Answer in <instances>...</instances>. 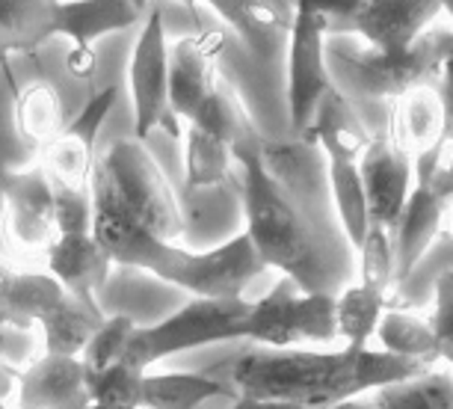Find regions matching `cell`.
<instances>
[{
  "instance_id": "obj_11",
  "label": "cell",
  "mask_w": 453,
  "mask_h": 409,
  "mask_svg": "<svg viewBox=\"0 0 453 409\" xmlns=\"http://www.w3.org/2000/svg\"><path fill=\"white\" fill-rule=\"evenodd\" d=\"M0 202H4V232L15 246L48 250L57 241L54 184L45 166L0 173Z\"/></svg>"
},
{
  "instance_id": "obj_12",
  "label": "cell",
  "mask_w": 453,
  "mask_h": 409,
  "mask_svg": "<svg viewBox=\"0 0 453 409\" xmlns=\"http://www.w3.org/2000/svg\"><path fill=\"white\" fill-rule=\"evenodd\" d=\"M142 6L131 0H83V4H50V36H65L74 42V50L68 54L65 66L74 78L87 81L96 68V54H92V42L107 36V33L127 30L140 24Z\"/></svg>"
},
{
  "instance_id": "obj_15",
  "label": "cell",
  "mask_w": 453,
  "mask_h": 409,
  "mask_svg": "<svg viewBox=\"0 0 453 409\" xmlns=\"http://www.w3.org/2000/svg\"><path fill=\"white\" fill-rule=\"evenodd\" d=\"M439 0H356L353 36L380 54H406L426 30L439 21Z\"/></svg>"
},
{
  "instance_id": "obj_40",
  "label": "cell",
  "mask_w": 453,
  "mask_h": 409,
  "mask_svg": "<svg viewBox=\"0 0 453 409\" xmlns=\"http://www.w3.org/2000/svg\"><path fill=\"white\" fill-rule=\"evenodd\" d=\"M19 377H21V374H15L10 365L0 362V404H4V400L15 391V386H19Z\"/></svg>"
},
{
  "instance_id": "obj_25",
  "label": "cell",
  "mask_w": 453,
  "mask_h": 409,
  "mask_svg": "<svg viewBox=\"0 0 453 409\" xmlns=\"http://www.w3.org/2000/svg\"><path fill=\"white\" fill-rule=\"evenodd\" d=\"M211 397H234V391L219 377L196 371L145 374L142 377V409H196Z\"/></svg>"
},
{
  "instance_id": "obj_19",
  "label": "cell",
  "mask_w": 453,
  "mask_h": 409,
  "mask_svg": "<svg viewBox=\"0 0 453 409\" xmlns=\"http://www.w3.org/2000/svg\"><path fill=\"white\" fill-rule=\"evenodd\" d=\"M305 143L318 146L323 155H326V160L358 164V158L371 146V134L358 122V116L353 113V107L347 104V98L332 87L326 96L320 98Z\"/></svg>"
},
{
  "instance_id": "obj_14",
  "label": "cell",
  "mask_w": 453,
  "mask_h": 409,
  "mask_svg": "<svg viewBox=\"0 0 453 409\" xmlns=\"http://www.w3.org/2000/svg\"><path fill=\"white\" fill-rule=\"evenodd\" d=\"M296 4H213L211 15L222 19L228 30L237 36V45L250 57L255 68H273L285 72L288 39L294 27Z\"/></svg>"
},
{
  "instance_id": "obj_23",
  "label": "cell",
  "mask_w": 453,
  "mask_h": 409,
  "mask_svg": "<svg viewBox=\"0 0 453 409\" xmlns=\"http://www.w3.org/2000/svg\"><path fill=\"white\" fill-rule=\"evenodd\" d=\"M444 273H453V235L441 228V232L435 235V241L424 250L421 259L415 261V267L409 270V276L388 291L386 309L418 312V314L424 309H430L433 288Z\"/></svg>"
},
{
  "instance_id": "obj_35",
  "label": "cell",
  "mask_w": 453,
  "mask_h": 409,
  "mask_svg": "<svg viewBox=\"0 0 453 409\" xmlns=\"http://www.w3.org/2000/svg\"><path fill=\"white\" fill-rule=\"evenodd\" d=\"M136 329V323L131 314H113V318H104V323L98 327V332L92 336V341L83 351L81 362L87 374H98L110 368V365L122 362L125 347L131 341V332Z\"/></svg>"
},
{
  "instance_id": "obj_38",
  "label": "cell",
  "mask_w": 453,
  "mask_h": 409,
  "mask_svg": "<svg viewBox=\"0 0 453 409\" xmlns=\"http://www.w3.org/2000/svg\"><path fill=\"white\" fill-rule=\"evenodd\" d=\"M54 220H57V235H89L92 232V193L54 184Z\"/></svg>"
},
{
  "instance_id": "obj_16",
  "label": "cell",
  "mask_w": 453,
  "mask_h": 409,
  "mask_svg": "<svg viewBox=\"0 0 453 409\" xmlns=\"http://www.w3.org/2000/svg\"><path fill=\"white\" fill-rule=\"evenodd\" d=\"M358 175L365 184L371 223L395 235L409 190H412V155L400 149L388 134L373 136L365 155L358 158Z\"/></svg>"
},
{
  "instance_id": "obj_46",
  "label": "cell",
  "mask_w": 453,
  "mask_h": 409,
  "mask_svg": "<svg viewBox=\"0 0 453 409\" xmlns=\"http://www.w3.org/2000/svg\"><path fill=\"white\" fill-rule=\"evenodd\" d=\"M0 409H6V406H4V404H0Z\"/></svg>"
},
{
  "instance_id": "obj_32",
  "label": "cell",
  "mask_w": 453,
  "mask_h": 409,
  "mask_svg": "<svg viewBox=\"0 0 453 409\" xmlns=\"http://www.w3.org/2000/svg\"><path fill=\"white\" fill-rule=\"evenodd\" d=\"M376 409H453V368L424 371L421 377L371 391Z\"/></svg>"
},
{
  "instance_id": "obj_27",
  "label": "cell",
  "mask_w": 453,
  "mask_h": 409,
  "mask_svg": "<svg viewBox=\"0 0 453 409\" xmlns=\"http://www.w3.org/2000/svg\"><path fill=\"white\" fill-rule=\"evenodd\" d=\"M371 347L388 356H397V359H415L424 365L435 362V341L430 320L421 318L418 312H382Z\"/></svg>"
},
{
  "instance_id": "obj_31",
  "label": "cell",
  "mask_w": 453,
  "mask_h": 409,
  "mask_svg": "<svg viewBox=\"0 0 453 409\" xmlns=\"http://www.w3.org/2000/svg\"><path fill=\"white\" fill-rule=\"evenodd\" d=\"M234 155L217 136L204 134L202 127L187 125L184 134V184L193 190L222 187L232 178Z\"/></svg>"
},
{
  "instance_id": "obj_28",
  "label": "cell",
  "mask_w": 453,
  "mask_h": 409,
  "mask_svg": "<svg viewBox=\"0 0 453 409\" xmlns=\"http://www.w3.org/2000/svg\"><path fill=\"white\" fill-rule=\"evenodd\" d=\"M63 98H59L54 83L36 81L19 92V98H15V127H19L21 140L33 143V146H48L63 131Z\"/></svg>"
},
{
  "instance_id": "obj_22",
  "label": "cell",
  "mask_w": 453,
  "mask_h": 409,
  "mask_svg": "<svg viewBox=\"0 0 453 409\" xmlns=\"http://www.w3.org/2000/svg\"><path fill=\"white\" fill-rule=\"evenodd\" d=\"M388 136L403 151H409L412 160L415 155H421V151L435 146L444 136V113H441L439 89L421 87V89L406 92L403 98H397Z\"/></svg>"
},
{
  "instance_id": "obj_21",
  "label": "cell",
  "mask_w": 453,
  "mask_h": 409,
  "mask_svg": "<svg viewBox=\"0 0 453 409\" xmlns=\"http://www.w3.org/2000/svg\"><path fill=\"white\" fill-rule=\"evenodd\" d=\"M101 323H104V314H101L98 303H83L78 297L65 294L39 320L42 338H45V356L81 359Z\"/></svg>"
},
{
  "instance_id": "obj_3",
  "label": "cell",
  "mask_w": 453,
  "mask_h": 409,
  "mask_svg": "<svg viewBox=\"0 0 453 409\" xmlns=\"http://www.w3.org/2000/svg\"><path fill=\"white\" fill-rule=\"evenodd\" d=\"M448 24L435 21L406 54L388 57L365 45L358 36H326L329 81L358 122L373 136H386L395 119L397 98L421 87H439Z\"/></svg>"
},
{
  "instance_id": "obj_39",
  "label": "cell",
  "mask_w": 453,
  "mask_h": 409,
  "mask_svg": "<svg viewBox=\"0 0 453 409\" xmlns=\"http://www.w3.org/2000/svg\"><path fill=\"white\" fill-rule=\"evenodd\" d=\"M439 98H441V113H444V140L453 149V27H448L444 36V59L439 72Z\"/></svg>"
},
{
  "instance_id": "obj_2",
  "label": "cell",
  "mask_w": 453,
  "mask_h": 409,
  "mask_svg": "<svg viewBox=\"0 0 453 409\" xmlns=\"http://www.w3.org/2000/svg\"><path fill=\"white\" fill-rule=\"evenodd\" d=\"M433 365L397 359L376 347H332V351H267L255 347L228 365L234 397H255L294 409H329L347 397L421 377Z\"/></svg>"
},
{
  "instance_id": "obj_41",
  "label": "cell",
  "mask_w": 453,
  "mask_h": 409,
  "mask_svg": "<svg viewBox=\"0 0 453 409\" xmlns=\"http://www.w3.org/2000/svg\"><path fill=\"white\" fill-rule=\"evenodd\" d=\"M232 409H294V406H285V404H270V400H255V397H234Z\"/></svg>"
},
{
  "instance_id": "obj_4",
  "label": "cell",
  "mask_w": 453,
  "mask_h": 409,
  "mask_svg": "<svg viewBox=\"0 0 453 409\" xmlns=\"http://www.w3.org/2000/svg\"><path fill=\"white\" fill-rule=\"evenodd\" d=\"M92 204L110 208L166 243L184 237V214L164 169L140 140H119L101 151L89 181Z\"/></svg>"
},
{
  "instance_id": "obj_20",
  "label": "cell",
  "mask_w": 453,
  "mask_h": 409,
  "mask_svg": "<svg viewBox=\"0 0 453 409\" xmlns=\"http://www.w3.org/2000/svg\"><path fill=\"white\" fill-rule=\"evenodd\" d=\"M299 294L303 291L288 276H279L267 294L252 300L243 338L252 341L255 347H267V351H290V347L303 344L296 329Z\"/></svg>"
},
{
  "instance_id": "obj_43",
  "label": "cell",
  "mask_w": 453,
  "mask_h": 409,
  "mask_svg": "<svg viewBox=\"0 0 453 409\" xmlns=\"http://www.w3.org/2000/svg\"><path fill=\"white\" fill-rule=\"evenodd\" d=\"M15 273H19V270H12L10 264H4V261H0V303H4L6 291H10V285H12Z\"/></svg>"
},
{
  "instance_id": "obj_30",
  "label": "cell",
  "mask_w": 453,
  "mask_h": 409,
  "mask_svg": "<svg viewBox=\"0 0 453 409\" xmlns=\"http://www.w3.org/2000/svg\"><path fill=\"white\" fill-rule=\"evenodd\" d=\"M326 175H329V193H332V204H335L338 223L344 228L349 246H353L358 255V246L365 243L367 228H371V208H367L358 164H338V160H329Z\"/></svg>"
},
{
  "instance_id": "obj_18",
  "label": "cell",
  "mask_w": 453,
  "mask_h": 409,
  "mask_svg": "<svg viewBox=\"0 0 453 409\" xmlns=\"http://www.w3.org/2000/svg\"><path fill=\"white\" fill-rule=\"evenodd\" d=\"M48 273L65 294L83 303H96V291L107 282L110 259L89 235H57L48 246Z\"/></svg>"
},
{
  "instance_id": "obj_37",
  "label": "cell",
  "mask_w": 453,
  "mask_h": 409,
  "mask_svg": "<svg viewBox=\"0 0 453 409\" xmlns=\"http://www.w3.org/2000/svg\"><path fill=\"white\" fill-rule=\"evenodd\" d=\"M426 320H430L435 341V362H444L453 368V273H444L435 282Z\"/></svg>"
},
{
  "instance_id": "obj_45",
  "label": "cell",
  "mask_w": 453,
  "mask_h": 409,
  "mask_svg": "<svg viewBox=\"0 0 453 409\" xmlns=\"http://www.w3.org/2000/svg\"><path fill=\"white\" fill-rule=\"evenodd\" d=\"M89 409H131V406H107V404H89Z\"/></svg>"
},
{
  "instance_id": "obj_34",
  "label": "cell",
  "mask_w": 453,
  "mask_h": 409,
  "mask_svg": "<svg viewBox=\"0 0 453 409\" xmlns=\"http://www.w3.org/2000/svg\"><path fill=\"white\" fill-rule=\"evenodd\" d=\"M358 282L386 294L395 288V235L382 226L371 223L365 243L358 246Z\"/></svg>"
},
{
  "instance_id": "obj_17",
  "label": "cell",
  "mask_w": 453,
  "mask_h": 409,
  "mask_svg": "<svg viewBox=\"0 0 453 409\" xmlns=\"http://www.w3.org/2000/svg\"><path fill=\"white\" fill-rule=\"evenodd\" d=\"M87 368L81 359L42 356L19 377L21 409H89Z\"/></svg>"
},
{
  "instance_id": "obj_8",
  "label": "cell",
  "mask_w": 453,
  "mask_h": 409,
  "mask_svg": "<svg viewBox=\"0 0 453 409\" xmlns=\"http://www.w3.org/2000/svg\"><path fill=\"white\" fill-rule=\"evenodd\" d=\"M127 83L134 104V140L145 143L157 127L173 136L181 134V125L169 116V42L160 6H151L142 19L127 66Z\"/></svg>"
},
{
  "instance_id": "obj_24",
  "label": "cell",
  "mask_w": 453,
  "mask_h": 409,
  "mask_svg": "<svg viewBox=\"0 0 453 409\" xmlns=\"http://www.w3.org/2000/svg\"><path fill=\"white\" fill-rule=\"evenodd\" d=\"M187 125L202 127L204 134L217 136V140L226 143L228 149H241L246 143L261 140V131L255 127L252 116L246 113L243 101L237 98L234 87L228 81H217V87L211 89V96L202 101V107L196 110V116Z\"/></svg>"
},
{
  "instance_id": "obj_13",
  "label": "cell",
  "mask_w": 453,
  "mask_h": 409,
  "mask_svg": "<svg viewBox=\"0 0 453 409\" xmlns=\"http://www.w3.org/2000/svg\"><path fill=\"white\" fill-rule=\"evenodd\" d=\"M116 87H107L96 92L87 104L81 107V113L72 122L63 125L54 140L45 146V173L54 184L72 187V190H89L92 169H96V136L104 125L107 113L116 104Z\"/></svg>"
},
{
  "instance_id": "obj_44",
  "label": "cell",
  "mask_w": 453,
  "mask_h": 409,
  "mask_svg": "<svg viewBox=\"0 0 453 409\" xmlns=\"http://www.w3.org/2000/svg\"><path fill=\"white\" fill-rule=\"evenodd\" d=\"M444 232H450V235H453V204L448 208V217H444Z\"/></svg>"
},
{
  "instance_id": "obj_1",
  "label": "cell",
  "mask_w": 453,
  "mask_h": 409,
  "mask_svg": "<svg viewBox=\"0 0 453 409\" xmlns=\"http://www.w3.org/2000/svg\"><path fill=\"white\" fill-rule=\"evenodd\" d=\"M241 208L255 252L303 294L338 297L358 282V255L338 223L326 155L303 140H255L234 149Z\"/></svg>"
},
{
  "instance_id": "obj_6",
  "label": "cell",
  "mask_w": 453,
  "mask_h": 409,
  "mask_svg": "<svg viewBox=\"0 0 453 409\" xmlns=\"http://www.w3.org/2000/svg\"><path fill=\"white\" fill-rule=\"evenodd\" d=\"M261 273H267V264L243 232L213 250H184L181 243H175L151 270V276L190 291L199 300H237Z\"/></svg>"
},
{
  "instance_id": "obj_42",
  "label": "cell",
  "mask_w": 453,
  "mask_h": 409,
  "mask_svg": "<svg viewBox=\"0 0 453 409\" xmlns=\"http://www.w3.org/2000/svg\"><path fill=\"white\" fill-rule=\"evenodd\" d=\"M329 409H376V404H373V397H371V395H358V397L341 400V404L329 406Z\"/></svg>"
},
{
  "instance_id": "obj_33",
  "label": "cell",
  "mask_w": 453,
  "mask_h": 409,
  "mask_svg": "<svg viewBox=\"0 0 453 409\" xmlns=\"http://www.w3.org/2000/svg\"><path fill=\"white\" fill-rule=\"evenodd\" d=\"M142 377H145V371L134 368V365H127L125 359L98 374H87L92 404L142 409Z\"/></svg>"
},
{
  "instance_id": "obj_9",
  "label": "cell",
  "mask_w": 453,
  "mask_h": 409,
  "mask_svg": "<svg viewBox=\"0 0 453 409\" xmlns=\"http://www.w3.org/2000/svg\"><path fill=\"white\" fill-rule=\"evenodd\" d=\"M448 151V140L435 143L412 160V190L403 204V214L395 228V285H400L421 259L424 250L435 241V235L444 228L450 202L433 187V175Z\"/></svg>"
},
{
  "instance_id": "obj_36",
  "label": "cell",
  "mask_w": 453,
  "mask_h": 409,
  "mask_svg": "<svg viewBox=\"0 0 453 409\" xmlns=\"http://www.w3.org/2000/svg\"><path fill=\"white\" fill-rule=\"evenodd\" d=\"M296 329H299V341H309V344H335L338 341L335 297L299 294Z\"/></svg>"
},
{
  "instance_id": "obj_29",
  "label": "cell",
  "mask_w": 453,
  "mask_h": 409,
  "mask_svg": "<svg viewBox=\"0 0 453 409\" xmlns=\"http://www.w3.org/2000/svg\"><path fill=\"white\" fill-rule=\"evenodd\" d=\"M388 294L380 288H371L365 282L347 285L335 297V320H338V338L349 347H371L373 332L386 312Z\"/></svg>"
},
{
  "instance_id": "obj_5",
  "label": "cell",
  "mask_w": 453,
  "mask_h": 409,
  "mask_svg": "<svg viewBox=\"0 0 453 409\" xmlns=\"http://www.w3.org/2000/svg\"><path fill=\"white\" fill-rule=\"evenodd\" d=\"M250 305L252 300H246V297H237V300H199V297H193L169 318L151 323V327H136L122 359L145 371L149 365L166 359V356L222 344V341H237L246 336Z\"/></svg>"
},
{
  "instance_id": "obj_7",
  "label": "cell",
  "mask_w": 453,
  "mask_h": 409,
  "mask_svg": "<svg viewBox=\"0 0 453 409\" xmlns=\"http://www.w3.org/2000/svg\"><path fill=\"white\" fill-rule=\"evenodd\" d=\"M332 89L326 68V33L314 4H296L285 57V104L290 140L309 136L320 98Z\"/></svg>"
},
{
  "instance_id": "obj_10",
  "label": "cell",
  "mask_w": 453,
  "mask_h": 409,
  "mask_svg": "<svg viewBox=\"0 0 453 409\" xmlns=\"http://www.w3.org/2000/svg\"><path fill=\"white\" fill-rule=\"evenodd\" d=\"M226 45L222 24H204L202 30L169 45V116L175 122H190L217 87V59Z\"/></svg>"
},
{
  "instance_id": "obj_26",
  "label": "cell",
  "mask_w": 453,
  "mask_h": 409,
  "mask_svg": "<svg viewBox=\"0 0 453 409\" xmlns=\"http://www.w3.org/2000/svg\"><path fill=\"white\" fill-rule=\"evenodd\" d=\"M65 291L50 273H15L10 291L0 303V327L30 329L63 300Z\"/></svg>"
}]
</instances>
